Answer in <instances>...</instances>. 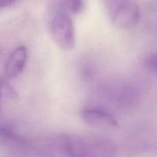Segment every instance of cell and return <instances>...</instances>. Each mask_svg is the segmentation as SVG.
<instances>
[{"label": "cell", "instance_id": "cell-7", "mask_svg": "<svg viewBox=\"0 0 157 157\" xmlns=\"http://www.w3.org/2000/svg\"><path fill=\"white\" fill-rule=\"evenodd\" d=\"M84 9V0H62L60 5V9L70 15H78Z\"/></svg>", "mask_w": 157, "mask_h": 157}, {"label": "cell", "instance_id": "cell-2", "mask_svg": "<svg viewBox=\"0 0 157 157\" xmlns=\"http://www.w3.org/2000/svg\"><path fill=\"white\" fill-rule=\"evenodd\" d=\"M112 23L121 29H129L139 22L140 13L135 0H102Z\"/></svg>", "mask_w": 157, "mask_h": 157}, {"label": "cell", "instance_id": "cell-3", "mask_svg": "<svg viewBox=\"0 0 157 157\" xmlns=\"http://www.w3.org/2000/svg\"><path fill=\"white\" fill-rule=\"evenodd\" d=\"M50 32L53 41L61 49L70 51L75 48L76 34L71 15L59 9L51 20Z\"/></svg>", "mask_w": 157, "mask_h": 157}, {"label": "cell", "instance_id": "cell-10", "mask_svg": "<svg viewBox=\"0 0 157 157\" xmlns=\"http://www.w3.org/2000/svg\"><path fill=\"white\" fill-rule=\"evenodd\" d=\"M17 0H0V8L1 9H7L13 6Z\"/></svg>", "mask_w": 157, "mask_h": 157}, {"label": "cell", "instance_id": "cell-1", "mask_svg": "<svg viewBox=\"0 0 157 157\" xmlns=\"http://www.w3.org/2000/svg\"><path fill=\"white\" fill-rule=\"evenodd\" d=\"M41 153L45 157H115L117 147L104 138L64 135L49 140Z\"/></svg>", "mask_w": 157, "mask_h": 157}, {"label": "cell", "instance_id": "cell-4", "mask_svg": "<svg viewBox=\"0 0 157 157\" xmlns=\"http://www.w3.org/2000/svg\"><path fill=\"white\" fill-rule=\"evenodd\" d=\"M83 121L92 127L112 130L118 127L117 120L108 110L98 107L84 109L81 113Z\"/></svg>", "mask_w": 157, "mask_h": 157}, {"label": "cell", "instance_id": "cell-6", "mask_svg": "<svg viewBox=\"0 0 157 157\" xmlns=\"http://www.w3.org/2000/svg\"><path fill=\"white\" fill-rule=\"evenodd\" d=\"M107 95L115 104L130 105L136 101V94L134 90L127 86H113L107 88Z\"/></svg>", "mask_w": 157, "mask_h": 157}, {"label": "cell", "instance_id": "cell-9", "mask_svg": "<svg viewBox=\"0 0 157 157\" xmlns=\"http://www.w3.org/2000/svg\"><path fill=\"white\" fill-rule=\"evenodd\" d=\"M145 63L147 68L157 75V53L150 55L146 59Z\"/></svg>", "mask_w": 157, "mask_h": 157}, {"label": "cell", "instance_id": "cell-8", "mask_svg": "<svg viewBox=\"0 0 157 157\" xmlns=\"http://www.w3.org/2000/svg\"><path fill=\"white\" fill-rule=\"evenodd\" d=\"M9 80L6 79L2 80V96L7 97V98H12L16 96V93H15V90H13L12 86L8 83Z\"/></svg>", "mask_w": 157, "mask_h": 157}, {"label": "cell", "instance_id": "cell-5", "mask_svg": "<svg viewBox=\"0 0 157 157\" xmlns=\"http://www.w3.org/2000/svg\"><path fill=\"white\" fill-rule=\"evenodd\" d=\"M28 60V50L25 46H18L11 53L4 68L5 78L7 80L15 78L22 73Z\"/></svg>", "mask_w": 157, "mask_h": 157}]
</instances>
